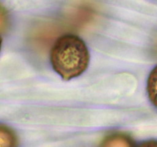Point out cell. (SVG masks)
Instances as JSON below:
<instances>
[{
    "mask_svg": "<svg viewBox=\"0 0 157 147\" xmlns=\"http://www.w3.org/2000/svg\"><path fill=\"white\" fill-rule=\"evenodd\" d=\"M154 51H155V55L157 56V36L155 39V42H154Z\"/></svg>",
    "mask_w": 157,
    "mask_h": 147,
    "instance_id": "obj_7",
    "label": "cell"
},
{
    "mask_svg": "<svg viewBox=\"0 0 157 147\" xmlns=\"http://www.w3.org/2000/svg\"><path fill=\"white\" fill-rule=\"evenodd\" d=\"M147 92L151 103L157 108V66L149 74L147 81Z\"/></svg>",
    "mask_w": 157,
    "mask_h": 147,
    "instance_id": "obj_4",
    "label": "cell"
},
{
    "mask_svg": "<svg viewBox=\"0 0 157 147\" xmlns=\"http://www.w3.org/2000/svg\"><path fill=\"white\" fill-rule=\"evenodd\" d=\"M137 147H157V140L150 139L141 142Z\"/></svg>",
    "mask_w": 157,
    "mask_h": 147,
    "instance_id": "obj_6",
    "label": "cell"
},
{
    "mask_svg": "<svg viewBox=\"0 0 157 147\" xmlns=\"http://www.w3.org/2000/svg\"><path fill=\"white\" fill-rule=\"evenodd\" d=\"M1 46H2V39L0 37V50H1Z\"/></svg>",
    "mask_w": 157,
    "mask_h": 147,
    "instance_id": "obj_8",
    "label": "cell"
},
{
    "mask_svg": "<svg viewBox=\"0 0 157 147\" xmlns=\"http://www.w3.org/2000/svg\"><path fill=\"white\" fill-rule=\"evenodd\" d=\"M19 140L14 130L0 124V147H18Z\"/></svg>",
    "mask_w": 157,
    "mask_h": 147,
    "instance_id": "obj_3",
    "label": "cell"
},
{
    "mask_svg": "<svg viewBox=\"0 0 157 147\" xmlns=\"http://www.w3.org/2000/svg\"><path fill=\"white\" fill-rule=\"evenodd\" d=\"M10 26V17L7 10L0 6V33H4L7 31Z\"/></svg>",
    "mask_w": 157,
    "mask_h": 147,
    "instance_id": "obj_5",
    "label": "cell"
},
{
    "mask_svg": "<svg viewBox=\"0 0 157 147\" xmlns=\"http://www.w3.org/2000/svg\"><path fill=\"white\" fill-rule=\"evenodd\" d=\"M50 56L53 69L65 81L80 76L90 63L87 46L74 35L60 36L52 46Z\"/></svg>",
    "mask_w": 157,
    "mask_h": 147,
    "instance_id": "obj_1",
    "label": "cell"
},
{
    "mask_svg": "<svg viewBox=\"0 0 157 147\" xmlns=\"http://www.w3.org/2000/svg\"><path fill=\"white\" fill-rule=\"evenodd\" d=\"M99 147H135L134 141L123 132L111 133L102 139Z\"/></svg>",
    "mask_w": 157,
    "mask_h": 147,
    "instance_id": "obj_2",
    "label": "cell"
}]
</instances>
